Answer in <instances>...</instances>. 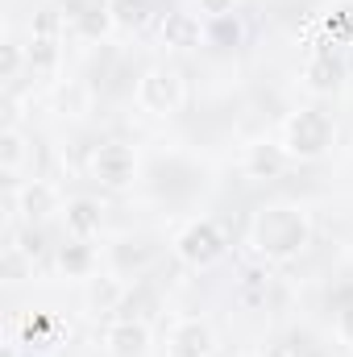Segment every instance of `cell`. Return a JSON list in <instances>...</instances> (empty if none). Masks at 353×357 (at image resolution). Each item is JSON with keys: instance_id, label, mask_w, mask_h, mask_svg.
<instances>
[{"instance_id": "obj_1", "label": "cell", "mask_w": 353, "mask_h": 357, "mask_svg": "<svg viewBox=\"0 0 353 357\" xmlns=\"http://www.w3.org/2000/svg\"><path fill=\"white\" fill-rule=\"evenodd\" d=\"M312 237H316L312 212L291 199L262 204L246 225V245L262 266H287V262L303 258L312 250Z\"/></svg>"}, {"instance_id": "obj_2", "label": "cell", "mask_w": 353, "mask_h": 357, "mask_svg": "<svg viewBox=\"0 0 353 357\" xmlns=\"http://www.w3.org/2000/svg\"><path fill=\"white\" fill-rule=\"evenodd\" d=\"M283 150L291 154V162H320L333 154L337 146V121L329 108L320 104H303L295 112H287L283 121Z\"/></svg>"}, {"instance_id": "obj_3", "label": "cell", "mask_w": 353, "mask_h": 357, "mask_svg": "<svg viewBox=\"0 0 353 357\" xmlns=\"http://www.w3.org/2000/svg\"><path fill=\"white\" fill-rule=\"evenodd\" d=\"M171 254H175L179 266H187V270H212L216 262H225L229 237H225V229L216 220L195 216V220H187L171 237Z\"/></svg>"}, {"instance_id": "obj_4", "label": "cell", "mask_w": 353, "mask_h": 357, "mask_svg": "<svg viewBox=\"0 0 353 357\" xmlns=\"http://www.w3.org/2000/svg\"><path fill=\"white\" fill-rule=\"evenodd\" d=\"M137 108L150 112V116H179L183 104H187V75L179 71L175 63H154L142 71L137 79Z\"/></svg>"}, {"instance_id": "obj_5", "label": "cell", "mask_w": 353, "mask_h": 357, "mask_svg": "<svg viewBox=\"0 0 353 357\" xmlns=\"http://www.w3.org/2000/svg\"><path fill=\"white\" fill-rule=\"evenodd\" d=\"M137 171H142V158L129 142H100L88 154V178L104 191H125L137 183Z\"/></svg>"}, {"instance_id": "obj_6", "label": "cell", "mask_w": 353, "mask_h": 357, "mask_svg": "<svg viewBox=\"0 0 353 357\" xmlns=\"http://www.w3.org/2000/svg\"><path fill=\"white\" fill-rule=\"evenodd\" d=\"M8 212H17L21 225H46L54 212H63V195L50 178H21V183H8Z\"/></svg>"}, {"instance_id": "obj_7", "label": "cell", "mask_w": 353, "mask_h": 357, "mask_svg": "<svg viewBox=\"0 0 353 357\" xmlns=\"http://www.w3.org/2000/svg\"><path fill=\"white\" fill-rule=\"evenodd\" d=\"M104 357H150L154 349V333L142 316H112L100 333Z\"/></svg>"}, {"instance_id": "obj_8", "label": "cell", "mask_w": 353, "mask_h": 357, "mask_svg": "<svg viewBox=\"0 0 353 357\" xmlns=\"http://www.w3.org/2000/svg\"><path fill=\"white\" fill-rule=\"evenodd\" d=\"M220 354V337L212 328V320L204 316H183L167 333V357H216Z\"/></svg>"}, {"instance_id": "obj_9", "label": "cell", "mask_w": 353, "mask_h": 357, "mask_svg": "<svg viewBox=\"0 0 353 357\" xmlns=\"http://www.w3.org/2000/svg\"><path fill=\"white\" fill-rule=\"evenodd\" d=\"M158 42L167 50H175V54L200 50V46H208V25H204V17H195L187 8H171L158 21Z\"/></svg>"}, {"instance_id": "obj_10", "label": "cell", "mask_w": 353, "mask_h": 357, "mask_svg": "<svg viewBox=\"0 0 353 357\" xmlns=\"http://www.w3.org/2000/svg\"><path fill=\"white\" fill-rule=\"evenodd\" d=\"M287 167H291V154L283 150V142H270V137L250 142L241 154V175L254 178V183H274V178L287 175Z\"/></svg>"}, {"instance_id": "obj_11", "label": "cell", "mask_w": 353, "mask_h": 357, "mask_svg": "<svg viewBox=\"0 0 353 357\" xmlns=\"http://www.w3.org/2000/svg\"><path fill=\"white\" fill-rule=\"evenodd\" d=\"M158 254H163V245H158L154 237L137 233V237H121V241L108 250V262H112V270H117L121 278H137V274H146V270L158 262Z\"/></svg>"}, {"instance_id": "obj_12", "label": "cell", "mask_w": 353, "mask_h": 357, "mask_svg": "<svg viewBox=\"0 0 353 357\" xmlns=\"http://www.w3.org/2000/svg\"><path fill=\"white\" fill-rule=\"evenodd\" d=\"M350 79V67L337 50H316L308 63H303V88L316 91V96H337Z\"/></svg>"}, {"instance_id": "obj_13", "label": "cell", "mask_w": 353, "mask_h": 357, "mask_svg": "<svg viewBox=\"0 0 353 357\" xmlns=\"http://www.w3.org/2000/svg\"><path fill=\"white\" fill-rule=\"evenodd\" d=\"M63 337V320L54 312H25L13 324V345L21 349H54V341Z\"/></svg>"}, {"instance_id": "obj_14", "label": "cell", "mask_w": 353, "mask_h": 357, "mask_svg": "<svg viewBox=\"0 0 353 357\" xmlns=\"http://www.w3.org/2000/svg\"><path fill=\"white\" fill-rule=\"evenodd\" d=\"M125 299H129V287H125V278H121L117 270H108V274H91L88 278V291H84L88 312H96V316H121Z\"/></svg>"}, {"instance_id": "obj_15", "label": "cell", "mask_w": 353, "mask_h": 357, "mask_svg": "<svg viewBox=\"0 0 353 357\" xmlns=\"http://www.w3.org/2000/svg\"><path fill=\"white\" fill-rule=\"evenodd\" d=\"M63 225H67V237H75V241L100 237V229H104V204L91 199V195H71L63 204Z\"/></svg>"}, {"instance_id": "obj_16", "label": "cell", "mask_w": 353, "mask_h": 357, "mask_svg": "<svg viewBox=\"0 0 353 357\" xmlns=\"http://www.w3.org/2000/svg\"><path fill=\"white\" fill-rule=\"evenodd\" d=\"M54 270L63 274V278H80V282H88L91 274H100V254H96V245L91 241H67V245H59V254H54Z\"/></svg>"}, {"instance_id": "obj_17", "label": "cell", "mask_w": 353, "mask_h": 357, "mask_svg": "<svg viewBox=\"0 0 353 357\" xmlns=\"http://www.w3.org/2000/svg\"><path fill=\"white\" fill-rule=\"evenodd\" d=\"M29 154H33V142L25 137V129L21 125H4L0 129V175L8 183H17L25 162H29Z\"/></svg>"}, {"instance_id": "obj_18", "label": "cell", "mask_w": 353, "mask_h": 357, "mask_svg": "<svg viewBox=\"0 0 353 357\" xmlns=\"http://www.w3.org/2000/svg\"><path fill=\"white\" fill-rule=\"evenodd\" d=\"M104 4H108V17H112L117 33H142L158 13L154 0H104Z\"/></svg>"}, {"instance_id": "obj_19", "label": "cell", "mask_w": 353, "mask_h": 357, "mask_svg": "<svg viewBox=\"0 0 353 357\" xmlns=\"http://www.w3.org/2000/svg\"><path fill=\"white\" fill-rule=\"evenodd\" d=\"M59 67H63V42H59V38H38V33H33V42H29V71L42 75V79H54Z\"/></svg>"}, {"instance_id": "obj_20", "label": "cell", "mask_w": 353, "mask_h": 357, "mask_svg": "<svg viewBox=\"0 0 353 357\" xmlns=\"http://www.w3.org/2000/svg\"><path fill=\"white\" fill-rule=\"evenodd\" d=\"M71 29L80 38H104L112 29V17H108V4H84L71 13Z\"/></svg>"}, {"instance_id": "obj_21", "label": "cell", "mask_w": 353, "mask_h": 357, "mask_svg": "<svg viewBox=\"0 0 353 357\" xmlns=\"http://www.w3.org/2000/svg\"><path fill=\"white\" fill-rule=\"evenodd\" d=\"M208 25V46H216V50H229V46H241V21H237V13L233 17H216V21H204Z\"/></svg>"}, {"instance_id": "obj_22", "label": "cell", "mask_w": 353, "mask_h": 357, "mask_svg": "<svg viewBox=\"0 0 353 357\" xmlns=\"http://www.w3.org/2000/svg\"><path fill=\"white\" fill-rule=\"evenodd\" d=\"M21 67H29V50H21L13 38L0 42V84H17Z\"/></svg>"}, {"instance_id": "obj_23", "label": "cell", "mask_w": 353, "mask_h": 357, "mask_svg": "<svg viewBox=\"0 0 353 357\" xmlns=\"http://www.w3.org/2000/svg\"><path fill=\"white\" fill-rule=\"evenodd\" d=\"M63 21H67V13L42 8V13L33 17V33H38V38H59V33H63Z\"/></svg>"}, {"instance_id": "obj_24", "label": "cell", "mask_w": 353, "mask_h": 357, "mask_svg": "<svg viewBox=\"0 0 353 357\" xmlns=\"http://www.w3.org/2000/svg\"><path fill=\"white\" fill-rule=\"evenodd\" d=\"M333 333H337V341L353 349V299H345L341 307H337V320H333Z\"/></svg>"}, {"instance_id": "obj_25", "label": "cell", "mask_w": 353, "mask_h": 357, "mask_svg": "<svg viewBox=\"0 0 353 357\" xmlns=\"http://www.w3.org/2000/svg\"><path fill=\"white\" fill-rule=\"evenodd\" d=\"M200 17L204 21H216V17H233L237 13V0H195Z\"/></svg>"}, {"instance_id": "obj_26", "label": "cell", "mask_w": 353, "mask_h": 357, "mask_svg": "<svg viewBox=\"0 0 353 357\" xmlns=\"http://www.w3.org/2000/svg\"><path fill=\"white\" fill-rule=\"evenodd\" d=\"M262 357H303V345H299V341L278 337V341H270V345L262 349Z\"/></svg>"}, {"instance_id": "obj_27", "label": "cell", "mask_w": 353, "mask_h": 357, "mask_svg": "<svg viewBox=\"0 0 353 357\" xmlns=\"http://www.w3.org/2000/svg\"><path fill=\"white\" fill-rule=\"evenodd\" d=\"M329 29H333V38H337V33H353V0L341 4V8L329 17Z\"/></svg>"}]
</instances>
